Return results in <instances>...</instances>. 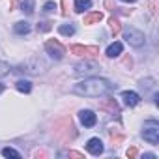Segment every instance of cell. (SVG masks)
<instances>
[{"label": "cell", "instance_id": "6da1fadb", "mask_svg": "<svg viewBox=\"0 0 159 159\" xmlns=\"http://www.w3.org/2000/svg\"><path fill=\"white\" fill-rule=\"evenodd\" d=\"M112 90H114V84L111 81H107V79H99V77L84 79V81L77 83L73 86V94L84 96V98H101V96H107Z\"/></svg>", "mask_w": 159, "mask_h": 159}, {"label": "cell", "instance_id": "7a4b0ae2", "mask_svg": "<svg viewBox=\"0 0 159 159\" xmlns=\"http://www.w3.org/2000/svg\"><path fill=\"white\" fill-rule=\"evenodd\" d=\"M45 69H47V64H45L41 58H30V60L19 64L15 71L25 73V75H39V73H43Z\"/></svg>", "mask_w": 159, "mask_h": 159}, {"label": "cell", "instance_id": "3957f363", "mask_svg": "<svg viewBox=\"0 0 159 159\" xmlns=\"http://www.w3.org/2000/svg\"><path fill=\"white\" fill-rule=\"evenodd\" d=\"M142 137H144V140H148L150 144L155 146V144L159 142V122H157V120H148V122H144Z\"/></svg>", "mask_w": 159, "mask_h": 159}, {"label": "cell", "instance_id": "277c9868", "mask_svg": "<svg viewBox=\"0 0 159 159\" xmlns=\"http://www.w3.org/2000/svg\"><path fill=\"white\" fill-rule=\"evenodd\" d=\"M124 39H125L131 47H142L144 41H146L144 34H142L140 30L133 28V26H125V28H124Z\"/></svg>", "mask_w": 159, "mask_h": 159}, {"label": "cell", "instance_id": "5b68a950", "mask_svg": "<svg viewBox=\"0 0 159 159\" xmlns=\"http://www.w3.org/2000/svg\"><path fill=\"white\" fill-rule=\"evenodd\" d=\"M45 51H47L54 60H62L64 54H66V49H64V45H62L58 39H49V41L45 43Z\"/></svg>", "mask_w": 159, "mask_h": 159}, {"label": "cell", "instance_id": "8992f818", "mask_svg": "<svg viewBox=\"0 0 159 159\" xmlns=\"http://www.w3.org/2000/svg\"><path fill=\"white\" fill-rule=\"evenodd\" d=\"M96 71H99V66L96 62H81L75 66V75H94Z\"/></svg>", "mask_w": 159, "mask_h": 159}, {"label": "cell", "instance_id": "52a82bcc", "mask_svg": "<svg viewBox=\"0 0 159 159\" xmlns=\"http://www.w3.org/2000/svg\"><path fill=\"white\" fill-rule=\"evenodd\" d=\"M69 51L71 54H77V56H98L99 54V47H86V45H73Z\"/></svg>", "mask_w": 159, "mask_h": 159}, {"label": "cell", "instance_id": "ba28073f", "mask_svg": "<svg viewBox=\"0 0 159 159\" xmlns=\"http://www.w3.org/2000/svg\"><path fill=\"white\" fill-rule=\"evenodd\" d=\"M79 118H81V124L84 127H94L98 124V116L94 114V111H88V109L79 112Z\"/></svg>", "mask_w": 159, "mask_h": 159}, {"label": "cell", "instance_id": "9c48e42d", "mask_svg": "<svg viewBox=\"0 0 159 159\" xmlns=\"http://www.w3.org/2000/svg\"><path fill=\"white\" fill-rule=\"evenodd\" d=\"M122 99H124V103H125L127 107H137V105L140 103V96H139L137 92H131V90L122 92Z\"/></svg>", "mask_w": 159, "mask_h": 159}, {"label": "cell", "instance_id": "30bf717a", "mask_svg": "<svg viewBox=\"0 0 159 159\" xmlns=\"http://www.w3.org/2000/svg\"><path fill=\"white\" fill-rule=\"evenodd\" d=\"M99 109L101 111H105V112H109V114H120V107H118V103L114 101V99H103L101 103H99Z\"/></svg>", "mask_w": 159, "mask_h": 159}, {"label": "cell", "instance_id": "8fae6325", "mask_svg": "<svg viewBox=\"0 0 159 159\" xmlns=\"http://www.w3.org/2000/svg\"><path fill=\"white\" fill-rule=\"evenodd\" d=\"M86 150L92 153V155H99V153H103V142L99 140V139H90L88 140V144H86Z\"/></svg>", "mask_w": 159, "mask_h": 159}, {"label": "cell", "instance_id": "7c38bea8", "mask_svg": "<svg viewBox=\"0 0 159 159\" xmlns=\"http://www.w3.org/2000/svg\"><path fill=\"white\" fill-rule=\"evenodd\" d=\"M122 49H124V45H122L120 41H114L112 45H109V49H107V56H109V58H116V56L122 54Z\"/></svg>", "mask_w": 159, "mask_h": 159}, {"label": "cell", "instance_id": "4fadbf2b", "mask_svg": "<svg viewBox=\"0 0 159 159\" xmlns=\"http://www.w3.org/2000/svg\"><path fill=\"white\" fill-rule=\"evenodd\" d=\"M19 8L23 13L32 15L34 13V0H19Z\"/></svg>", "mask_w": 159, "mask_h": 159}, {"label": "cell", "instance_id": "5bb4252c", "mask_svg": "<svg viewBox=\"0 0 159 159\" xmlns=\"http://www.w3.org/2000/svg\"><path fill=\"white\" fill-rule=\"evenodd\" d=\"M92 8V0H75V11L83 13L84 10H90Z\"/></svg>", "mask_w": 159, "mask_h": 159}, {"label": "cell", "instance_id": "9a60e30c", "mask_svg": "<svg viewBox=\"0 0 159 159\" xmlns=\"http://www.w3.org/2000/svg\"><path fill=\"white\" fill-rule=\"evenodd\" d=\"M101 19H103V13L94 11V13H88V15L84 17V25H96V23H99Z\"/></svg>", "mask_w": 159, "mask_h": 159}, {"label": "cell", "instance_id": "2e32d148", "mask_svg": "<svg viewBox=\"0 0 159 159\" xmlns=\"http://www.w3.org/2000/svg\"><path fill=\"white\" fill-rule=\"evenodd\" d=\"M13 30H15V34H28L30 32V25L26 21H19V23H15Z\"/></svg>", "mask_w": 159, "mask_h": 159}, {"label": "cell", "instance_id": "e0dca14e", "mask_svg": "<svg viewBox=\"0 0 159 159\" xmlns=\"http://www.w3.org/2000/svg\"><path fill=\"white\" fill-rule=\"evenodd\" d=\"M15 88H17L19 92H23V94H28V92L32 90V83L23 81V79H21V81H17V83H15Z\"/></svg>", "mask_w": 159, "mask_h": 159}, {"label": "cell", "instance_id": "ac0fdd59", "mask_svg": "<svg viewBox=\"0 0 159 159\" xmlns=\"http://www.w3.org/2000/svg\"><path fill=\"white\" fill-rule=\"evenodd\" d=\"M58 30H60L62 36H73V34H75V26H73V25H62Z\"/></svg>", "mask_w": 159, "mask_h": 159}, {"label": "cell", "instance_id": "d6986e66", "mask_svg": "<svg viewBox=\"0 0 159 159\" xmlns=\"http://www.w3.org/2000/svg\"><path fill=\"white\" fill-rule=\"evenodd\" d=\"M109 25H111V32H112L114 36H118L120 30H122V28H120V23H118L114 17H111V19H109Z\"/></svg>", "mask_w": 159, "mask_h": 159}, {"label": "cell", "instance_id": "ffe728a7", "mask_svg": "<svg viewBox=\"0 0 159 159\" xmlns=\"http://www.w3.org/2000/svg\"><path fill=\"white\" fill-rule=\"evenodd\" d=\"M2 155H4V157H13V159H19V157H21V153H19L17 150H13V148H4V150H2Z\"/></svg>", "mask_w": 159, "mask_h": 159}, {"label": "cell", "instance_id": "44dd1931", "mask_svg": "<svg viewBox=\"0 0 159 159\" xmlns=\"http://www.w3.org/2000/svg\"><path fill=\"white\" fill-rule=\"evenodd\" d=\"M51 28H52V23H49V21H45V23H39V25H38V30H39V32H49Z\"/></svg>", "mask_w": 159, "mask_h": 159}, {"label": "cell", "instance_id": "7402d4cb", "mask_svg": "<svg viewBox=\"0 0 159 159\" xmlns=\"http://www.w3.org/2000/svg\"><path fill=\"white\" fill-rule=\"evenodd\" d=\"M8 73H10V64L0 62V77H4V75H8Z\"/></svg>", "mask_w": 159, "mask_h": 159}, {"label": "cell", "instance_id": "603a6c76", "mask_svg": "<svg viewBox=\"0 0 159 159\" xmlns=\"http://www.w3.org/2000/svg\"><path fill=\"white\" fill-rule=\"evenodd\" d=\"M56 10V4L54 2H45V6H43V11L45 13H52Z\"/></svg>", "mask_w": 159, "mask_h": 159}, {"label": "cell", "instance_id": "cb8c5ba5", "mask_svg": "<svg viewBox=\"0 0 159 159\" xmlns=\"http://www.w3.org/2000/svg\"><path fill=\"white\" fill-rule=\"evenodd\" d=\"M137 155H139V150H137L135 146H131V148H127V157H129V159H135Z\"/></svg>", "mask_w": 159, "mask_h": 159}, {"label": "cell", "instance_id": "d4e9b609", "mask_svg": "<svg viewBox=\"0 0 159 159\" xmlns=\"http://www.w3.org/2000/svg\"><path fill=\"white\" fill-rule=\"evenodd\" d=\"M62 15H69V8H67V0H62Z\"/></svg>", "mask_w": 159, "mask_h": 159}, {"label": "cell", "instance_id": "484cf974", "mask_svg": "<svg viewBox=\"0 0 159 159\" xmlns=\"http://www.w3.org/2000/svg\"><path fill=\"white\" fill-rule=\"evenodd\" d=\"M67 155H69V157H75V159H83V157H84L83 153H79V152H73V150H71V152H67Z\"/></svg>", "mask_w": 159, "mask_h": 159}, {"label": "cell", "instance_id": "4316f807", "mask_svg": "<svg viewBox=\"0 0 159 159\" xmlns=\"http://www.w3.org/2000/svg\"><path fill=\"white\" fill-rule=\"evenodd\" d=\"M144 159H155V155L153 153H144Z\"/></svg>", "mask_w": 159, "mask_h": 159}, {"label": "cell", "instance_id": "83f0119b", "mask_svg": "<svg viewBox=\"0 0 159 159\" xmlns=\"http://www.w3.org/2000/svg\"><path fill=\"white\" fill-rule=\"evenodd\" d=\"M4 90H6V86H4V84H0V94H2Z\"/></svg>", "mask_w": 159, "mask_h": 159}, {"label": "cell", "instance_id": "f1b7e54d", "mask_svg": "<svg viewBox=\"0 0 159 159\" xmlns=\"http://www.w3.org/2000/svg\"><path fill=\"white\" fill-rule=\"evenodd\" d=\"M122 2H137V0H122Z\"/></svg>", "mask_w": 159, "mask_h": 159}]
</instances>
